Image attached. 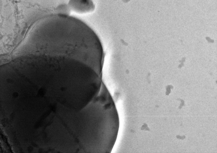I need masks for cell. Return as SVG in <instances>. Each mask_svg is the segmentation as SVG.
<instances>
[{
	"label": "cell",
	"instance_id": "1",
	"mask_svg": "<svg viewBox=\"0 0 217 153\" xmlns=\"http://www.w3.org/2000/svg\"><path fill=\"white\" fill-rule=\"evenodd\" d=\"M69 4L71 10L80 13L91 12L95 8L91 0H71Z\"/></svg>",
	"mask_w": 217,
	"mask_h": 153
}]
</instances>
